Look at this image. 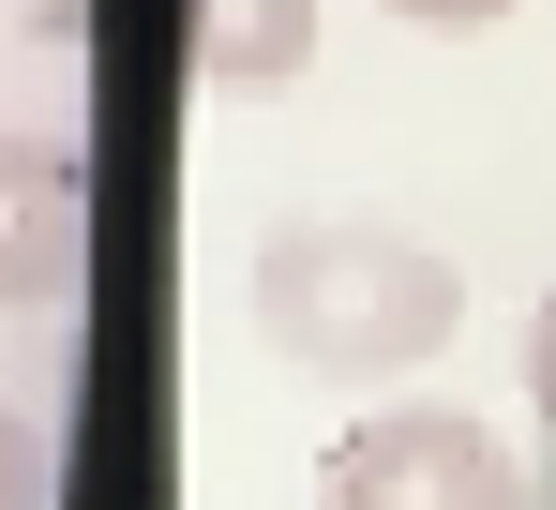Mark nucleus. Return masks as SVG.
Instances as JSON below:
<instances>
[{
  "label": "nucleus",
  "instance_id": "nucleus-1",
  "mask_svg": "<svg viewBox=\"0 0 556 510\" xmlns=\"http://www.w3.org/2000/svg\"><path fill=\"white\" fill-rule=\"evenodd\" d=\"M241 301H256V345L286 375H316V391H406L466 331V270L437 241H406V226H316V211L256 241Z\"/></svg>",
  "mask_w": 556,
  "mask_h": 510
},
{
  "label": "nucleus",
  "instance_id": "nucleus-2",
  "mask_svg": "<svg viewBox=\"0 0 556 510\" xmlns=\"http://www.w3.org/2000/svg\"><path fill=\"white\" fill-rule=\"evenodd\" d=\"M316 510H556V481L452 391H376L316 450Z\"/></svg>",
  "mask_w": 556,
  "mask_h": 510
},
{
  "label": "nucleus",
  "instance_id": "nucleus-3",
  "mask_svg": "<svg viewBox=\"0 0 556 510\" xmlns=\"http://www.w3.org/2000/svg\"><path fill=\"white\" fill-rule=\"evenodd\" d=\"M76 270H91V166L46 120H0V316L76 301Z\"/></svg>",
  "mask_w": 556,
  "mask_h": 510
},
{
  "label": "nucleus",
  "instance_id": "nucleus-4",
  "mask_svg": "<svg viewBox=\"0 0 556 510\" xmlns=\"http://www.w3.org/2000/svg\"><path fill=\"white\" fill-rule=\"evenodd\" d=\"M316 61V0H195V90H286Z\"/></svg>",
  "mask_w": 556,
  "mask_h": 510
},
{
  "label": "nucleus",
  "instance_id": "nucleus-5",
  "mask_svg": "<svg viewBox=\"0 0 556 510\" xmlns=\"http://www.w3.org/2000/svg\"><path fill=\"white\" fill-rule=\"evenodd\" d=\"M0 510H61V435L30 406H0Z\"/></svg>",
  "mask_w": 556,
  "mask_h": 510
},
{
  "label": "nucleus",
  "instance_id": "nucleus-6",
  "mask_svg": "<svg viewBox=\"0 0 556 510\" xmlns=\"http://www.w3.org/2000/svg\"><path fill=\"white\" fill-rule=\"evenodd\" d=\"M527 406H542V450H556V285H542V316H527Z\"/></svg>",
  "mask_w": 556,
  "mask_h": 510
},
{
  "label": "nucleus",
  "instance_id": "nucleus-7",
  "mask_svg": "<svg viewBox=\"0 0 556 510\" xmlns=\"http://www.w3.org/2000/svg\"><path fill=\"white\" fill-rule=\"evenodd\" d=\"M391 15H406V30H496L511 0H391Z\"/></svg>",
  "mask_w": 556,
  "mask_h": 510
}]
</instances>
